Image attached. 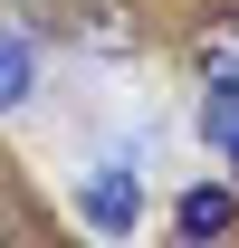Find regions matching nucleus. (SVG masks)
Masks as SVG:
<instances>
[{
  "instance_id": "nucleus-3",
  "label": "nucleus",
  "mask_w": 239,
  "mask_h": 248,
  "mask_svg": "<svg viewBox=\"0 0 239 248\" xmlns=\"http://www.w3.org/2000/svg\"><path fill=\"white\" fill-rule=\"evenodd\" d=\"M191 67H201V86H239V10L191 19Z\"/></svg>"
},
{
  "instance_id": "nucleus-1",
  "label": "nucleus",
  "mask_w": 239,
  "mask_h": 248,
  "mask_svg": "<svg viewBox=\"0 0 239 248\" xmlns=\"http://www.w3.org/2000/svg\"><path fill=\"white\" fill-rule=\"evenodd\" d=\"M77 219H86L96 239H134V229H144V162L134 153L96 162L86 182H77Z\"/></svg>"
},
{
  "instance_id": "nucleus-5",
  "label": "nucleus",
  "mask_w": 239,
  "mask_h": 248,
  "mask_svg": "<svg viewBox=\"0 0 239 248\" xmlns=\"http://www.w3.org/2000/svg\"><path fill=\"white\" fill-rule=\"evenodd\" d=\"M38 95V48L19 29H0V115H10V105H29Z\"/></svg>"
},
{
  "instance_id": "nucleus-2",
  "label": "nucleus",
  "mask_w": 239,
  "mask_h": 248,
  "mask_svg": "<svg viewBox=\"0 0 239 248\" xmlns=\"http://www.w3.org/2000/svg\"><path fill=\"white\" fill-rule=\"evenodd\" d=\"M172 239H182V248L239 239V191H230V182H191V191L172 201Z\"/></svg>"
},
{
  "instance_id": "nucleus-6",
  "label": "nucleus",
  "mask_w": 239,
  "mask_h": 248,
  "mask_svg": "<svg viewBox=\"0 0 239 248\" xmlns=\"http://www.w3.org/2000/svg\"><path fill=\"white\" fill-rule=\"evenodd\" d=\"M201 143H210V153L239 143V86H210V95H201Z\"/></svg>"
},
{
  "instance_id": "nucleus-7",
  "label": "nucleus",
  "mask_w": 239,
  "mask_h": 248,
  "mask_svg": "<svg viewBox=\"0 0 239 248\" xmlns=\"http://www.w3.org/2000/svg\"><path fill=\"white\" fill-rule=\"evenodd\" d=\"M10 229H19V219H10V210H0V239H10Z\"/></svg>"
},
{
  "instance_id": "nucleus-4",
  "label": "nucleus",
  "mask_w": 239,
  "mask_h": 248,
  "mask_svg": "<svg viewBox=\"0 0 239 248\" xmlns=\"http://www.w3.org/2000/svg\"><path fill=\"white\" fill-rule=\"evenodd\" d=\"M77 38H86L96 58H134V48H144V19H134L124 0H86V10H77Z\"/></svg>"
},
{
  "instance_id": "nucleus-8",
  "label": "nucleus",
  "mask_w": 239,
  "mask_h": 248,
  "mask_svg": "<svg viewBox=\"0 0 239 248\" xmlns=\"http://www.w3.org/2000/svg\"><path fill=\"white\" fill-rule=\"evenodd\" d=\"M230 182H239V143H230Z\"/></svg>"
}]
</instances>
